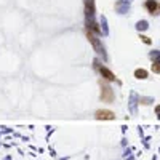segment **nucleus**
Returning a JSON list of instances; mask_svg holds the SVG:
<instances>
[{"label": "nucleus", "mask_w": 160, "mask_h": 160, "mask_svg": "<svg viewBox=\"0 0 160 160\" xmlns=\"http://www.w3.org/2000/svg\"><path fill=\"white\" fill-rule=\"evenodd\" d=\"M146 8L149 10V13H155V10H157V2H155V0H147V2H146Z\"/></svg>", "instance_id": "5"}, {"label": "nucleus", "mask_w": 160, "mask_h": 160, "mask_svg": "<svg viewBox=\"0 0 160 160\" xmlns=\"http://www.w3.org/2000/svg\"><path fill=\"white\" fill-rule=\"evenodd\" d=\"M101 99L102 102H112L114 101V91L107 83L101 82Z\"/></svg>", "instance_id": "1"}, {"label": "nucleus", "mask_w": 160, "mask_h": 160, "mask_svg": "<svg viewBox=\"0 0 160 160\" xmlns=\"http://www.w3.org/2000/svg\"><path fill=\"white\" fill-rule=\"evenodd\" d=\"M87 37H88L90 42H91V45L95 47V50L98 51V53H102V47H101V43L98 42V39L95 37V34H93L91 31H88V32H87Z\"/></svg>", "instance_id": "4"}, {"label": "nucleus", "mask_w": 160, "mask_h": 160, "mask_svg": "<svg viewBox=\"0 0 160 160\" xmlns=\"http://www.w3.org/2000/svg\"><path fill=\"white\" fill-rule=\"evenodd\" d=\"M141 39H143V42H144V43H151L149 37H146V35H141Z\"/></svg>", "instance_id": "9"}, {"label": "nucleus", "mask_w": 160, "mask_h": 160, "mask_svg": "<svg viewBox=\"0 0 160 160\" xmlns=\"http://www.w3.org/2000/svg\"><path fill=\"white\" fill-rule=\"evenodd\" d=\"M152 72L155 74H160V59H157L154 64H152Z\"/></svg>", "instance_id": "7"}, {"label": "nucleus", "mask_w": 160, "mask_h": 160, "mask_svg": "<svg viewBox=\"0 0 160 160\" xmlns=\"http://www.w3.org/2000/svg\"><path fill=\"white\" fill-rule=\"evenodd\" d=\"M135 77L136 79H146V77H147V71H144V69H136Z\"/></svg>", "instance_id": "6"}, {"label": "nucleus", "mask_w": 160, "mask_h": 160, "mask_svg": "<svg viewBox=\"0 0 160 160\" xmlns=\"http://www.w3.org/2000/svg\"><path fill=\"white\" fill-rule=\"evenodd\" d=\"M98 69H99L101 75H102V77L106 79V80H109V82H119V80H117V77H115V74H112V72H110V71H109L107 67L98 66Z\"/></svg>", "instance_id": "3"}, {"label": "nucleus", "mask_w": 160, "mask_h": 160, "mask_svg": "<svg viewBox=\"0 0 160 160\" xmlns=\"http://www.w3.org/2000/svg\"><path fill=\"white\" fill-rule=\"evenodd\" d=\"M155 110H157V115L160 117V106H157V107H155Z\"/></svg>", "instance_id": "10"}, {"label": "nucleus", "mask_w": 160, "mask_h": 160, "mask_svg": "<svg viewBox=\"0 0 160 160\" xmlns=\"http://www.w3.org/2000/svg\"><path fill=\"white\" fill-rule=\"evenodd\" d=\"M95 119L96 120H114L115 114L112 112V110H107V109H99V110H96Z\"/></svg>", "instance_id": "2"}, {"label": "nucleus", "mask_w": 160, "mask_h": 160, "mask_svg": "<svg viewBox=\"0 0 160 160\" xmlns=\"http://www.w3.org/2000/svg\"><path fill=\"white\" fill-rule=\"evenodd\" d=\"M138 27H140V29H146V27H147V23H146V21H141V23H138Z\"/></svg>", "instance_id": "8"}]
</instances>
